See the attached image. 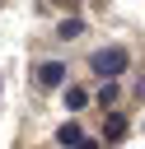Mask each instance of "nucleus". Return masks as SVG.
I'll return each mask as SVG.
<instances>
[{
  "instance_id": "f257e3e1",
  "label": "nucleus",
  "mask_w": 145,
  "mask_h": 149,
  "mask_svg": "<svg viewBox=\"0 0 145 149\" xmlns=\"http://www.w3.org/2000/svg\"><path fill=\"white\" fill-rule=\"evenodd\" d=\"M126 61H131V56H126L122 47H103V51H94V56H89L94 74H103V79H117V74L126 70Z\"/></svg>"
},
{
  "instance_id": "423d86ee",
  "label": "nucleus",
  "mask_w": 145,
  "mask_h": 149,
  "mask_svg": "<svg viewBox=\"0 0 145 149\" xmlns=\"http://www.w3.org/2000/svg\"><path fill=\"white\" fill-rule=\"evenodd\" d=\"M103 135H108V140H122V135H126V121H122V116H108Z\"/></svg>"
},
{
  "instance_id": "39448f33",
  "label": "nucleus",
  "mask_w": 145,
  "mask_h": 149,
  "mask_svg": "<svg viewBox=\"0 0 145 149\" xmlns=\"http://www.w3.org/2000/svg\"><path fill=\"white\" fill-rule=\"evenodd\" d=\"M65 107H70V112L89 107V93H84V88H65Z\"/></svg>"
},
{
  "instance_id": "20e7f679",
  "label": "nucleus",
  "mask_w": 145,
  "mask_h": 149,
  "mask_svg": "<svg viewBox=\"0 0 145 149\" xmlns=\"http://www.w3.org/2000/svg\"><path fill=\"white\" fill-rule=\"evenodd\" d=\"M80 33H84V23H80V19H65V23L56 28V37H65V42H75Z\"/></svg>"
},
{
  "instance_id": "7ed1b4c3",
  "label": "nucleus",
  "mask_w": 145,
  "mask_h": 149,
  "mask_svg": "<svg viewBox=\"0 0 145 149\" xmlns=\"http://www.w3.org/2000/svg\"><path fill=\"white\" fill-rule=\"evenodd\" d=\"M84 140V130H80V121H65V126H56V144H65V149H75Z\"/></svg>"
},
{
  "instance_id": "6e6552de",
  "label": "nucleus",
  "mask_w": 145,
  "mask_h": 149,
  "mask_svg": "<svg viewBox=\"0 0 145 149\" xmlns=\"http://www.w3.org/2000/svg\"><path fill=\"white\" fill-rule=\"evenodd\" d=\"M75 149H103V144H98V140H89V135H84V140H80V144H75Z\"/></svg>"
},
{
  "instance_id": "f03ea898",
  "label": "nucleus",
  "mask_w": 145,
  "mask_h": 149,
  "mask_svg": "<svg viewBox=\"0 0 145 149\" xmlns=\"http://www.w3.org/2000/svg\"><path fill=\"white\" fill-rule=\"evenodd\" d=\"M61 79H65V65L61 61H42L37 65V88H61Z\"/></svg>"
},
{
  "instance_id": "0eeeda50",
  "label": "nucleus",
  "mask_w": 145,
  "mask_h": 149,
  "mask_svg": "<svg viewBox=\"0 0 145 149\" xmlns=\"http://www.w3.org/2000/svg\"><path fill=\"white\" fill-rule=\"evenodd\" d=\"M98 102H103V107H112V102H117V79H108V84L98 88Z\"/></svg>"
}]
</instances>
